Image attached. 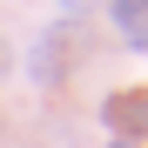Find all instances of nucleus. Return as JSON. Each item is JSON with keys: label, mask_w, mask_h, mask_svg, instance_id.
<instances>
[{"label": "nucleus", "mask_w": 148, "mask_h": 148, "mask_svg": "<svg viewBox=\"0 0 148 148\" xmlns=\"http://www.w3.org/2000/svg\"><path fill=\"white\" fill-rule=\"evenodd\" d=\"M61 7H81V0H61Z\"/></svg>", "instance_id": "obj_2"}, {"label": "nucleus", "mask_w": 148, "mask_h": 148, "mask_svg": "<svg viewBox=\"0 0 148 148\" xmlns=\"http://www.w3.org/2000/svg\"><path fill=\"white\" fill-rule=\"evenodd\" d=\"M114 20L135 47H148V0H114Z\"/></svg>", "instance_id": "obj_1"}]
</instances>
